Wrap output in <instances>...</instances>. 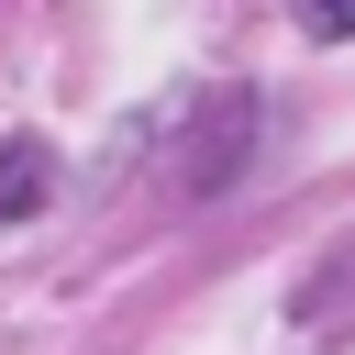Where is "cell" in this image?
<instances>
[{
    "mask_svg": "<svg viewBox=\"0 0 355 355\" xmlns=\"http://www.w3.org/2000/svg\"><path fill=\"white\" fill-rule=\"evenodd\" d=\"M44 189H55L44 144H33V133H11V144H0V222H33V211H44Z\"/></svg>",
    "mask_w": 355,
    "mask_h": 355,
    "instance_id": "1",
    "label": "cell"
},
{
    "mask_svg": "<svg viewBox=\"0 0 355 355\" xmlns=\"http://www.w3.org/2000/svg\"><path fill=\"white\" fill-rule=\"evenodd\" d=\"M288 11H300L311 33H355V0H288Z\"/></svg>",
    "mask_w": 355,
    "mask_h": 355,
    "instance_id": "2",
    "label": "cell"
}]
</instances>
